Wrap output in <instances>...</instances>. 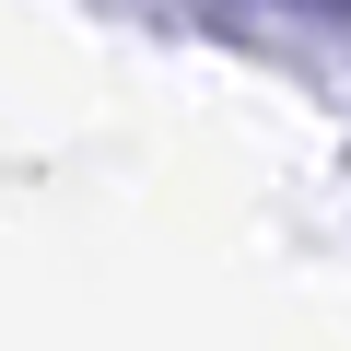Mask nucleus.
Wrapping results in <instances>:
<instances>
[{
	"label": "nucleus",
	"instance_id": "obj_1",
	"mask_svg": "<svg viewBox=\"0 0 351 351\" xmlns=\"http://www.w3.org/2000/svg\"><path fill=\"white\" fill-rule=\"evenodd\" d=\"M304 12H339V24H351V0H304Z\"/></svg>",
	"mask_w": 351,
	"mask_h": 351
}]
</instances>
